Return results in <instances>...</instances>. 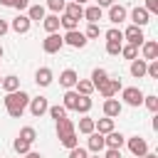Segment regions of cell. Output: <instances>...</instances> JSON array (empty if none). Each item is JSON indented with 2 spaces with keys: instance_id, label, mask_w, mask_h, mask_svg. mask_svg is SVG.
Listing matches in <instances>:
<instances>
[{
  "instance_id": "cell-1",
  "label": "cell",
  "mask_w": 158,
  "mask_h": 158,
  "mask_svg": "<svg viewBox=\"0 0 158 158\" xmlns=\"http://www.w3.org/2000/svg\"><path fill=\"white\" fill-rule=\"evenodd\" d=\"M2 104H5V111H7L10 118H20V116L25 114L27 104H30V94L22 91V89H17V91H7L5 99H2Z\"/></svg>"
},
{
  "instance_id": "cell-2",
  "label": "cell",
  "mask_w": 158,
  "mask_h": 158,
  "mask_svg": "<svg viewBox=\"0 0 158 158\" xmlns=\"http://www.w3.org/2000/svg\"><path fill=\"white\" fill-rule=\"evenodd\" d=\"M62 40H64V44H69V47H74V49H81V47H86V35L84 32H79V30H67L64 35H62Z\"/></svg>"
},
{
  "instance_id": "cell-3",
  "label": "cell",
  "mask_w": 158,
  "mask_h": 158,
  "mask_svg": "<svg viewBox=\"0 0 158 158\" xmlns=\"http://www.w3.org/2000/svg\"><path fill=\"white\" fill-rule=\"evenodd\" d=\"M62 47H64V40H62L59 32H49V35L42 40V49H44L47 54H57Z\"/></svg>"
},
{
  "instance_id": "cell-4",
  "label": "cell",
  "mask_w": 158,
  "mask_h": 158,
  "mask_svg": "<svg viewBox=\"0 0 158 158\" xmlns=\"http://www.w3.org/2000/svg\"><path fill=\"white\" fill-rule=\"evenodd\" d=\"M143 91L138 89V86H126V89H121V99H123V104H128V106H141L143 104Z\"/></svg>"
},
{
  "instance_id": "cell-5",
  "label": "cell",
  "mask_w": 158,
  "mask_h": 158,
  "mask_svg": "<svg viewBox=\"0 0 158 158\" xmlns=\"http://www.w3.org/2000/svg\"><path fill=\"white\" fill-rule=\"evenodd\" d=\"M123 40H126L128 44H133V47H141V44L146 42V35H143V27H136V25H131V27H126V30H123Z\"/></svg>"
},
{
  "instance_id": "cell-6",
  "label": "cell",
  "mask_w": 158,
  "mask_h": 158,
  "mask_svg": "<svg viewBox=\"0 0 158 158\" xmlns=\"http://www.w3.org/2000/svg\"><path fill=\"white\" fill-rule=\"evenodd\" d=\"M96 89H99V94H101L104 99H109V96H116L123 86H121V79H111V77H109V79H106L104 84H99Z\"/></svg>"
},
{
  "instance_id": "cell-7",
  "label": "cell",
  "mask_w": 158,
  "mask_h": 158,
  "mask_svg": "<svg viewBox=\"0 0 158 158\" xmlns=\"http://www.w3.org/2000/svg\"><path fill=\"white\" fill-rule=\"evenodd\" d=\"M27 109H30V114L35 116V118H40V116H44L47 114V109H49V101L44 99V96H30V104H27Z\"/></svg>"
},
{
  "instance_id": "cell-8",
  "label": "cell",
  "mask_w": 158,
  "mask_h": 158,
  "mask_svg": "<svg viewBox=\"0 0 158 158\" xmlns=\"http://www.w3.org/2000/svg\"><path fill=\"white\" fill-rule=\"evenodd\" d=\"M126 143H128V151H131L133 156H138V158H143V156L148 153V143H146V138H141V136H131Z\"/></svg>"
},
{
  "instance_id": "cell-9",
  "label": "cell",
  "mask_w": 158,
  "mask_h": 158,
  "mask_svg": "<svg viewBox=\"0 0 158 158\" xmlns=\"http://www.w3.org/2000/svg\"><path fill=\"white\" fill-rule=\"evenodd\" d=\"M30 27H32V22H30V17H27V15H22V12L10 22V30H12V32H17V35H27V32H30Z\"/></svg>"
},
{
  "instance_id": "cell-10",
  "label": "cell",
  "mask_w": 158,
  "mask_h": 158,
  "mask_svg": "<svg viewBox=\"0 0 158 158\" xmlns=\"http://www.w3.org/2000/svg\"><path fill=\"white\" fill-rule=\"evenodd\" d=\"M104 143H106V148L121 151V146L126 143V136H123L121 131H109V133H104Z\"/></svg>"
},
{
  "instance_id": "cell-11",
  "label": "cell",
  "mask_w": 158,
  "mask_h": 158,
  "mask_svg": "<svg viewBox=\"0 0 158 158\" xmlns=\"http://www.w3.org/2000/svg\"><path fill=\"white\" fill-rule=\"evenodd\" d=\"M121 109H123V104H121L118 99H114V96L104 99V116H109V118H116V116L121 114Z\"/></svg>"
},
{
  "instance_id": "cell-12",
  "label": "cell",
  "mask_w": 158,
  "mask_h": 158,
  "mask_svg": "<svg viewBox=\"0 0 158 158\" xmlns=\"http://www.w3.org/2000/svg\"><path fill=\"white\" fill-rule=\"evenodd\" d=\"M104 148H106V143H104V133H99V131H91V133H89V141H86V151L101 153Z\"/></svg>"
},
{
  "instance_id": "cell-13",
  "label": "cell",
  "mask_w": 158,
  "mask_h": 158,
  "mask_svg": "<svg viewBox=\"0 0 158 158\" xmlns=\"http://www.w3.org/2000/svg\"><path fill=\"white\" fill-rule=\"evenodd\" d=\"M131 22H133L136 27H143V25H148V22H151V15H148V10H146V7H133V10H131Z\"/></svg>"
},
{
  "instance_id": "cell-14",
  "label": "cell",
  "mask_w": 158,
  "mask_h": 158,
  "mask_svg": "<svg viewBox=\"0 0 158 158\" xmlns=\"http://www.w3.org/2000/svg\"><path fill=\"white\" fill-rule=\"evenodd\" d=\"M52 79H54V74H52L49 67H40V69L35 72V84H37V86H49Z\"/></svg>"
},
{
  "instance_id": "cell-15",
  "label": "cell",
  "mask_w": 158,
  "mask_h": 158,
  "mask_svg": "<svg viewBox=\"0 0 158 158\" xmlns=\"http://www.w3.org/2000/svg\"><path fill=\"white\" fill-rule=\"evenodd\" d=\"M126 15H128V12H126V7H123V5H116V2H114V5H109V20H111L114 25H121V22L126 20Z\"/></svg>"
},
{
  "instance_id": "cell-16",
  "label": "cell",
  "mask_w": 158,
  "mask_h": 158,
  "mask_svg": "<svg viewBox=\"0 0 158 158\" xmlns=\"http://www.w3.org/2000/svg\"><path fill=\"white\" fill-rule=\"evenodd\" d=\"M141 49H143V59H146V62L158 59V42H156V40H146V42L141 44Z\"/></svg>"
},
{
  "instance_id": "cell-17",
  "label": "cell",
  "mask_w": 158,
  "mask_h": 158,
  "mask_svg": "<svg viewBox=\"0 0 158 158\" xmlns=\"http://www.w3.org/2000/svg\"><path fill=\"white\" fill-rule=\"evenodd\" d=\"M77 79H79V74H77L74 69H64V72L59 74V84H62L64 89H74Z\"/></svg>"
},
{
  "instance_id": "cell-18",
  "label": "cell",
  "mask_w": 158,
  "mask_h": 158,
  "mask_svg": "<svg viewBox=\"0 0 158 158\" xmlns=\"http://www.w3.org/2000/svg\"><path fill=\"white\" fill-rule=\"evenodd\" d=\"M44 15H47V7H44V5H30V7H27V17H30V22H42Z\"/></svg>"
},
{
  "instance_id": "cell-19",
  "label": "cell",
  "mask_w": 158,
  "mask_h": 158,
  "mask_svg": "<svg viewBox=\"0 0 158 158\" xmlns=\"http://www.w3.org/2000/svg\"><path fill=\"white\" fill-rule=\"evenodd\" d=\"M72 131H77V126H74V121L72 118H59L57 121V138H62V136H67V133H72Z\"/></svg>"
},
{
  "instance_id": "cell-20",
  "label": "cell",
  "mask_w": 158,
  "mask_h": 158,
  "mask_svg": "<svg viewBox=\"0 0 158 158\" xmlns=\"http://www.w3.org/2000/svg\"><path fill=\"white\" fill-rule=\"evenodd\" d=\"M64 15H69V17H74V20H81V17H84V5H79V2H67V5H64Z\"/></svg>"
},
{
  "instance_id": "cell-21",
  "label": "cell",
  "mask_w": 158,
  "mask_h": 158,
  "mask_svg": "<svg viewBox=\"0 0 158 158\" xmlns=\"http://www.w3.org/2000/svg\"><path fill=\"white\" fill-rule=\"evenodd\" d=\"M101 15H104V10H101L99 5H89V7H84V20H86V22H99Z\"/></svg>"
},
{
  "instance_id": "cell-22",
  "label": "cell",
  "mask_w": 158,
  "mask_h": 158,
  "mask_svg": "<svg viewBox=\"0 0 158 158\" xmlns=\"http://www.w3.org/2000/svg\"><path fill=\"white\" fill-rule=\"evenodd\" d=\"M42 27L47 30V35H49V32H57V30H59V15H54V12H52V15H44Z\"/></svg>"
},
{
  "instance_id": "cell-23",
  "label": "cell",
  "mask_w": 158,
  "mask_h": 158,
  "mask_svg": "<svg viewBox=\"0 0 158 158\" xmlns=\"http://www.w3.org/2000/svg\"><path fill=\"white\" fill-rule=\"evenodd\" d=\"M146 59H131V74L136 77V79H143L146 77Z\"/></svg>"
},
{
  "instance_id": "cell-24",
  "label": "cell",
  "mask_w": 158,
  "mask_h": 158,
  "mask_svg": "<svg viewBox=\"0 0 158 158\" xmlns=\"http://www.w3.org/2000/svg\"><path fill=\"white\" fill-rule=\"evenodd\" d=\"M62 99H64V104H62V106H64L67 111H77V101H79V94H77V91L67 89V94H64Z\"/></svg>"
},
{
  "instance_id": "cell-25",
  "label": "cell",
  "mask_w": 158,
  "mask_h": 158,
  "mask_svg": "<svg viewBox=\"0 0 158 158\" xmlns=\"http://www.w3.org/2000/svg\"><path fill=\"white\" fill-rule=\"evenodd\" d=\"M2 89H5V94L7 91H17L20 89V79L15 77V74H7V77H2V84H0Z\"/></svg>"
},
{
  "instance_id": "cell-26",
  "label": "cell",
  "mask_w": 158,
  "mask_h": 158,
  "mask_svg": "<svg viewBox=\"0 0 158 158\" xmlns=\"http://www.w3.org/2000/svg\"><path fill=\"white\" fill-rule=\"evenodd\" d=\"M74 91H77V94H84V96H91V91H94V84H91L89 79H77V84H74Z\"/></svg>"
},
{
  "instance_id": "cell-27",
  "label": "cell",
  "mask_w": 158,
  "mask_h": 158,
  "mask_svg": "<svg viewBox=\"0 0 158 158\" xmlns=\"http://www.w3.org/2000/svg\"><path fill=\"white\" fill-rule=\"evenodd\" d=\"M94 131H99V133H109V131H114V118L104 116V118L94 121Z\"/></svg>"
},
{
  "instance_id": "cell-28",
  "label": "cell",
  "mask_w": 158,
  "mask_h": 158,
  "mask_svg": "<svg viewBox=\"0 0 158 158\" xmlns=\"http://www.w3.org/2000/svg\"><path fill=\"white\" fill-rule=\"evenodd\" d=\"M106 79H109V72L99 67V69H94V72H91V79H89V81H91V84H94V89H96V86H99V84H104Z\"/></svg>"
},
{
  "instance_id": "cell-29",
  "label": "cell",
  "mask_w": 158,
  "mask_h": 158,
  "mask_svg": "<svg viewBox=\"0 0 158 158\" xmlns=\"http://www.w3.org/2000/svg\"><path fill=\"white\" fill-rule=\"evenodd\" d=\"M91 106H94L91 96H84V94H79V101H77V111H79V114H89V111H91Z\"/></svg>"
},
{
  "instance_id": "cell-30",
  "label": "cell",
  "mask_w": 158,
  "mask_h": 158,
  "mask_svg": "<svg viewBox=\"0 0 158 158\" xmlns=\"http://www.w3.org/2000/svg\"><path fill=\"white\" fill-rule=\"evenodd\" d=\"M94 121H96V118H91V116H86V114H84V118H79V133L89 136V133L94 131Z\"/></svg>"
},
{
  "instance_id": "cell-31",
  "label": "cell",
  "mask_w": 158,
  "mask_h": 158,
  "mask_svg": "<svg viewBox=\"0 0 158 158\" xmlns=\"http://www.w3.org/2000/svg\"><path fill=\"white\" fill-rule=\"evenodd\" d=\"M59 25L64 27V30H79V20H74V17H69V15H59Z\"/></svg>"
},
{
  "instance_id": "cell-32",
  "label": "cell",
  "mask_w": 158,
  "mask_h": 158,
  "mask_svg": "<svg viewBox=\"0 0 158 158\" xmlns=\"http://www.w3.org/2000/svg\"><path fill=\"white\" fill-rule=\"evenodd\" d=\"M30 146H32V143H27V141H25V138H20V136L12 141V148H15V153H17V156H25V153L30 151Z\"/></svg>"
},
{
  "instance_id": "cell-33",
  "label": "cell",
  "mask_w": 158,
  "mask_h": 158,
  "mask_svg": "<svg viewBox=\"0 0 158 158\" xmlns=\"http://www.w3.org/2000/svg\"><path fill=\"white\" fill-rule=\"evenodd\" d=\"M59 143H62L64 148H74V146H79V138H77V131H72V133H67V136H62V138H59Z\"/></svg>"
},
{
  "instance_id": "cell-34",
  "label": "cell",
  "mask_w": 158,
  "mask_h": 158,
  "mask_svg": "<svg viewBox=\"0 0 158 158\" xmlns=\"http://www.w3.org/2000/svg\"><path fill=\"white\" fill-rule=\"evenodd\" d=\"M47 114H49L54 121H59V118H64V116H67V109H64L62 104H57V106H49V109H47Z\"/></svg>"
},
{
  "instance_id": "cell-35",
  "label": "cell",
  "mask_w": 158,
  "mask_h": 158,
  "mask_svg": "<svg viewBox=\"0 0 158 158\" xmlns=\"http://www.w3.org/2000/svg\"><path fill=\"white\" fill-rule=\"evenodd\" d=\"M17 136H20V138H25V141H27V143H32V141H35V138H37V131H35V128H32V126H22V128H20V133H17Z\"/></svg>"
},
{
  "instance_id": "cell-36",
  "label": "cell",
  "mask_w": 158,
  "mask_h": 158,
  "mask_svg": "<svg viewBox=\"0 0 158 158\" xmlns=\"http://www.w3.org/2000/svg\"><path fill=\"white\" fill-rule=\"evenodd\" d=\"M106 42H123V32H121L118 27L106 30Z\"/></svg>"
},
{
  "instance_id": "cell-37",
  "label": "cell",
  "mask_w": 158,
  "mask_h": 158,
  "mask_svg": "<svg viewBox=\"0 0 158 158\" xmlns=\"http://www.w3.org/2000/svg\"><path fill=\"white\" fill-rule=\"evenodd\" d=\"M121 57L136 59V57H138V47H133V44H121Z\"/></svg>"
},
{
  "instance_id": "cell-38",
  "label": "cell",
  "mask_w": 158,
  "mask_h": 158,
  "mask_svg": "<svg viewBox=\"0 0 158 158\" xmlns=\"http://www.w3.org/2000/svg\"><path fill=\"white\" fill-rule=\"evenodd\" d=\"M64 5H67V0H47V10H52L54 15L64 12Z\"/></svg>"
},
{
  "instance_id": "cell-39",
  "label": "cell",
  "mask_w": 158,
  "mask_h": 158,
  "mask_svg": "<svg viewBox=\"0 0 158 158\" xmlns=\"http://www.w3.org/2000/svg\"><path fill=\"white\" fill-rule=\"evenodd\" d=\"M86 40H96L99 35H101V27H99V22H89V27H86Z\"/></svg>"
},
{
  "instance_id": "cell-40",
  "label": "cell",
  "mask_w": 158,
  "mask_h": 158,
  "mask_svg": "<svg viewBox=\"0 0 158 158\" xmlns=\"http://www.w3.org/2000/svg\"><path fill=\"white\" fill-rule=\"evenodd\" d=\"M143 104H146V109H148V111H153V114L158 111V96H156V94L143 96Z\"/></svg>"
},
{
  "instance_id": "cell-41",
  "label": "cell",
  "mask_w": 158,
  "mask_h": 158,
  "mask_svg": "<svg viewBox=\"0 0 158 158\" xmlns=\"http://www.w3.org/2000/svg\"><path fill=\"white\" fill-rule=\"evenodd\" d=\"M121 44H123V42H106V54L118 57V54H121Z\"/></svg>"
},
{
  "instance_id": "cell-42",
  "label": "cell",
  "mask_w": 158,
  "mask_h": 158,
  "mask_svg": "<svg viewBox=\"0 0 158 158\" xmlns=\"http://www.w3.org/2000/svg\"><path fill=\"white\" fill-rule=\"evenodd\" d=\"M69 158H89V151L81 146H74V148H69Z\"/></svg>"
},
{
  "instance_id": "cell-43",
  "label": "cell",
  "mask_w": 158,
  "mask_h": 158,
  "mask_svg": "<svg viewBox=\"0 0 158 158\" xmlns=\"http://www.w3.org/2000/svg\"><path fill=\"white\" fill-rule=\"evenodd\" d=\"M10 7H15L17 12H22V10H27L30 7V0H12V5Z\"/></svg>"
},
{
  "instance_id": "cell-44",
  "label": "cell",
  "mask_w": 158,
  "mask_h": 158,
  "mask_svg": "<svg viewBox=\"0 0 158 158\" xmlns=\"http://www.w3.org/2000/svg\"><path fill=\"white\" fill-rule=\"evenodd\" d=\"M143 7L148 10V15H156V12H158V0H146Z\"/></svg>"
},
{
  "instance_id": "cell-45",
  "label": "cell",
  "mask_w": 158,
  "mask_h": 158,
  "mask_svg": "<svg viewBox=\"0 0 158 158\" xmlns=\"http://www.w3.org/2000/svg\"><path fill=\"white\" fill-rule=\"evenodd\" d=\"M104 158H121V151H116V148H106V156Z\"/></svg>"
},
{
  "instance_id": "cell-46",
  "label": "cell",
  "mask_w": 158,
  "mask_h": 158,
  "mask_svg": "<svg viewBox=\"0 0 158 158\" xmlns=\"http://www.w3.org/2000/svg\"><path fill=\"white\" fill-rule=\"evenodd\" d=\"M7 30H10V22H7V20H2V17H0V37H2V35H5V32H7Z\"/></svg>"
},
{
  "instance_id": "cell-47",
  "label": "cell",
  "mask_w": 158,
  "mask_h": 158,
  "mask_svg": "<svg viewBox=\"0 0 158 158\" xmlns=\"http://www.w3.org/2000/svg\"><path fill=\"white\" fill-rule=\"evenodd\" d=\"M94 5H99V7H109V5H114V0H96Z\"/></svg>"
},
{
  "instance_id": "cell-48",
  "label": "cell",
  "mask_w": 158,
  "mask_h": 158,
  "mask_svg": "<svg viewBox=\"0 0 158 158\" xmlns=\"http://www.w3.org/2000/svg\"><path fill=\"white\" fill-rule=\"evenodd\" d=\"M25 158H42V153H35V151H27Z\"/></svg>"
},
{
  "instance_id": "cell-49",
  "label": "cell",
  "mask_w": 158,
  "mask_h": 158,
  "mask_svg": "<svg viewBox=\"0 0 158 158\" xmlns=\"http://www.w3.org/2000/svg\"><path fill=\"white\" fill-rule=\"evenodd\" d=\"M0 5H5V7H10V5H12V0H0Z\"/></svg>"
},
{
  "instance_id": "cell-50",
  "label": "cell",
  "mask_w": 158,
  "mask_h": 158,
  "mask_svg": "<svg viewBox=\"0 0 158 158\" xmlns=\"http://www.w3.org/2000/svg\"><path fill=\"white\" fill-rule=\"evenodd\" d=\"M143 158H158V156H156V153H146Z\"/></svg>"
},
{
  "instance_id": "cell-51",
  "label": "cell",
  "mask_w": 158,
  "mask_h": 158,
  "mask_svg": "<svg viewBox=\"0 0 158 158\" xmlns=\"http://www.w3.org/2000/svg\"><path fill=\"white\" fill-rule=\"evenodd\" d=\"M72 2H79V5H84V2H89V0H72Z\"/></svg>"
},
{
  "instance_id": "cell-52",
  "label": "cell",
  "mask_w": 158,
  "mask_h": 158,
  "mask_svg": "<svg viewBox=\"0 0 158 158\" xmlns=\"http://www.w3.org/2000/svg\"><path fill=\"white\" fill-rule=\"evenodd\" d=\"M89 158H101V156H99V153H96V156H89Z\"/></svg>"
},
{
  "instance_id": "cell-53",
  "label": "cell",
  "mask_w": 158,
  "mask_h": 158,
  "mask_svg": "<svg viewBox=\"0 0 158 158\" xmlns=\"http://www.w3.org/2000/svg\"><path fill=\"white\" fill-rule=\"evenodd\" d=\"M0 57H2V44H0Z\"/></svg>"
},
{
  "instance_id": "cell-54",
  "label": "cell",
  "mask_w": 158,
  "mask_h": 158,
  "mask_svg": "<svg viewBox=\"0 0 158 158\" xmlns=\"http://www.w3.org/2000/svg\"><path fill=\"white\" fill-rule=\"evenodd\" d=\"M0 84H2V77H0Z\"/></svg>"
}]
</instances>
